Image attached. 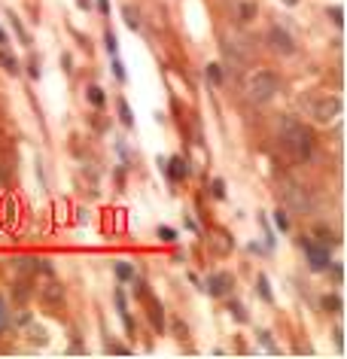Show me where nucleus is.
<instances>
[{"label": "nucleus", "instance_id": "obj_34", "mask_svg": "<svg viewBox=\"0 0 347 359\" xmlns=\"http://www.w3.org/2000/svg\"><path fill=\"white\" fill-rule=\"evenodd\" d=\"M131 280H134V277H131ZM134 295H137V299H143V295H146V289H143L141 280H134Z\"/></svg>", "mask_w": 347, "mask_h": 359}, {"label": "nucleus", "instance_id": "obj_24", "mask_svg": "<svg viewBox=\"0 0 347 359\" xmlns=\"http://www.w3.org/2000/svg\"><path fill=\"white\" fill-rule=\"evenodd\" d=\"M6 323H10V311H6V299H3V295H0V335H3Z\"/></svg>", "mask_w": 347, "mask_h": 359}, {"label": "nucleus", "instance_id": "obj_31", "mask_svg": "<svg viewBox=\"0 0 347 359\" xmlns=\"http://www.w3.org/2000/svg\"><path fill=\"white\" fill-rule=\"evenodd\" d=\"M207 76H211L213 82H220V80H222V73H220V64H207Z\"/></svg>", "mask_w": 347, "mask_h": 359}, {"label": "nucleus", "instance_id": "obj_37", "mask_svg": "<svg viewBox=\"0 0 347 359\" xmlns=\"http://www.w3.org/2000/svg\"><path fill=\"white\" fill-rule=\"evenodd\" d=\"M283 3H290V6H296V3H299V0H283Z\"/></svg>", "mask_w": 347, "mask_h": 359}, {"label": "nucleus", "instance_id": "obj_5", "mask_svg": "<svg viewBox=\"0 0 347 359\" xmlns=\"http://www.w3.org/2000/svg\"><path fill=\"white\" fill-rule=\"evenodd\" d=\"M302 247H305L311 271H326V265L332 262V250H329L326 243H314V241H302Z\"/></svg>", "mask_w": 347, "mask_h": 359}, {"label": "nucleus", "instance_id": "obj_9", "mask_svg": "<svg viewBox=\"0 0 347 359\" xmlns=\"http://www.w3.org/2000/svg\"><path fill=\"white\" fill-rule=\"evenodd\" d=\"M165 171H168V177H171V180L177 183V180H183V177L189 174V162H186L183 156H177V158H171V162L165 165Z\"/></svg>", "mask_w": 347, "mask_h": 359}, {"label": "nucleus", "instance_id": "obj_17", "mask_svg": "<svg viewBox=\"0 0 347 359\" xmlns=\"http://www.w3.org/2000/svg\"><path fill=\"white\" fill-rule=\"evenodd\" d=\"M86 98L91 101V107H104V101H107V98H104V89H98V86H89V89H86Z\"/></svg>", "mask_w": 347, "mask_h": 359}, {"label": "nucleus", "instance_id": "obj_35", "mask_svg": "<svg viewBox=\"0 0 347 359\" xmlns=\"http://www.w3.org/2000/svg\"><path fill=\"white\" fill-rule=\"evenodd\" d=\"M107 350H113V353H128V347H122V344H116V341H113V344H107Z\"/></svg>", "mask_w": 347, "mask_h": 359}, {"label": "nucleus", "instance_id": "obj_6", "mask_svg": "<svg viewBox=\"0 0 347 359\" xmlns=\"http://www.w3.org/2000/svg\"><path fill=\"white\" fill-rule=\"evenodd\" d=\"M268 46H272L277 55H292V52H296V43H292L290 30L281 28V25H274L272 30H268Z\"/></svg>", "mask_w": 347, "mask_h": 359}, {"label": "nucleus", "instance_id": "obj_18", "mask_svg": "<svg viewBox=\"0 0 347 359\" xmlns=\"http://www.w3.org/2000/svg\"><path fill=\"white\" fill-rule=\"evenodd\" d=\"M119 119L125 128H134V116H131V110H128V101H119Z\"/></svg>", "mask_w": 347, "mask_h": 359}, {"label": "nucleus", "instance_id": "obj_2", "mask_svg": "<svg viewBox=\"0 0 347 359\" xmlns=\"http://www.w3.org/2000/svg\"><path fill=\"white\" fill-rule=\"evenodd\" d=\"M281 91V80L272 71H253L244 80V95L250 104H268Z\"/></svg>", "mask_w": 347, "mask_h": 359}, {"label": "nucleus", "instance_id": "obj_30", "mask_svg": "<svg viewBox=\"0 0 347 359\" xmlns=\"http://www.w3.org/2000/svg\"><path fill=\"white\" fill-rule=\"evenodd\" d=\"M113 73H116V80L119 82H125V67H122L119 58H113Z\"/></svg>", "mask_w": 347, "mask_h": 359}, {"label": "nucleus", "instance_id": "obj_15", "mask_svg": "<svg viewBox=\"0 0 347 359\" xmlns=\"http://www.w3.org/2000/svg\"><path fill=\"white\" fill-rule=\"evenodd\" d=\"M256 338H259V344H262V347H265V350H268V353H281V347H277V344H274L272 332H265V329H262V332H256Z\"/></svg>", "mask_w": 347, "mask_h": 359}, {"label": "nucleus", "instance_id": "obj_26", "mask_svg": "<svg viewBox=\"0 0 347 359\" xmlns=\"http://www.w3.org/2000/svg\"><path fill=\"white\" fill-rule=\"evenodd\" d=\"M329 19H332V25L341 28L344 25V10H341V6H332V10H329Z\"/></svg>", "mask_w": 347, "mask_h": 359}, {"label": "nucleus", "instance_id": "obj_8", "mask_svg": "<svg viewBox=\"0 0 347 359\" xmlns=\"http://www.w3.org/2000/svg\"><path fill=\"white\" fill-rule=\"evenodd\" d=\"M204 289H207V295H226L229 289H231V274L226 271H220V274H211V277L204 280Z\"/></svg>", "mask_w": 347, "mask_h": 359}, {"label": "nucleus", "instance_id": "obj_32", "mask_svg": "<svg viewBox=\"0 0 347 359\" xmlns=\"http://www.w3.org/2000/svg\"><path fill=\"white\" fill-rule=\"evenodd\" d=\"M28 73L34 76V80L40 76V61H37V58H30V61H28Z\"/></svg>", "mask_w": 347, "mask_h": 359}, {"label": "nucleus", "instance_id": "obj_13", "mask_svg": "<svg viewBox=\"0 0 347 359\" xmlns=\"http://www.w3.org/2000/svg\"><path fill=\"white\" fill-rule=\"evenodd\" d=\"M150 320H152V326L161 332L165 329V308H161L159 302H150Z\"/></svg>", "mask_w": 347, "mask_h": 359}, {"label": "nucleus", "instance_id": "obj_7", "mask_svg": "<svg viewBox=\"0 0 347 359\" xmlns=\"http://www.w3.org/2000/svg\"><path fill=\"white\" fill-rule=\"evenodd\" d=\"M40 302H43V308L58 311L61 304H64V286H61L58 280H46L40 286Z\"/></svg>", "mask_w": 347, "mask_h": 359}, {"label": "nucleus", "instance_id": "obj_16", "mask_svg": "<svg viewBox=\"0 0 347 359\" xmlns=\"http://www.w3.org/2000/svg\"><path fill=\"white\" fill-rule=\"evenodd\" d=\"M122 15H125V25H128L131 30L141 28V12H137L134 6H125V10H122Z\"/></svg>", "mask_w": 347, "mask_h": 359}, {"label": "nucleus", "instance_id": "obj_38", "mask_svg": "<svg viewBox=\"0 0 347 359\" xmlns=\"http://www.w3.org/2000/svg\"><path fill=\"white\" fill-rule=\"evenodd\" d=\"M6 40V34H3V30H0V43H3Z\"/></svg>", "mask_w": 347, "mask_h": 359}, {"label": "nucleus", "instance_id": "obj_22", "mask_svg": "<svg viewBox=\"0 0 347 359\" xmlns=\"http://www.w3.org/2000/svg\"><path fill=\"white\" fill-rule=\"evenodd\" d=\"M274 225L281 228V232H287V228H290V217H287V210H274Z\"/></svg>", "mask_w": 347, "mask_h": 359}, {"label": "nucleus", "instance_id": "obj_36", "mask_svg": "<svg viewBox=\"0 0 347 359\" xmlns=\"http://www.w3.org/2000/svg\"><path fill=\"white\" fill-rule=\"evenodd\" d=\"M98 10H101L104 15H110V0H98Z\"/></svg>", "mask_w": 347, "mask_h": 359}, {"label": "nucleus", "instance_id": "obj_4", "mask_svg": "<svg viewBox=\"0 0 347 359\" xmlns=\"http://www.w3.org/2000/svg\"><path fill=\"white\" fill-rule=\"evenodd\" d=\"M314 119L320 122V125H329V122H335L338 116H341V98H335V95H326V98H320L317 104H314Z\"/></svg>", "mask_w": 347, "mask_h": 359}, {"label": "nucleus", "instance_id": "obj_28", "mask_svg": "<svg viewBox=\"0 0 347 359\" xmlns=\"http://www.w3.org/2000/svg\"><path fill=\"white\" fill-rule=\"evenodd\" d=\"M211 192H213V198H226V183L217 177V180L211 183Z\"/></svg>", "mask_w": 347, "mask_h": 359}, {"label": "nucleus", "instance_id": "obj_14", "mask_svg": "<svg viewBox=\"0 0 347 359\" xmlns=\"http://www.w3.org/2000/svg\"><path fill=\"white\" fill-rule=\"evenodd\" d=\"M0 64H3V71H6V73H12V76L21 71L19 58H15V55H10V52H3V49H0Z\"/></svg>", "mask_w": 347, "mask_h": 359}, {"label": "nucleus", "instance_id": "obj_29", "mask_svg": "<svg viewBox=\"0 0 347 359\" xmlns=\"http://www.w3.org/2000/svg\"><path fill=\"white\" fill-rule=\"evenodd\" d=\"M10 21H12V28H15V34L21 37V43H28V34H25V28H21V21H19V15H12L10 12Z\"/></svg>", "mask_w": 347, "mask_h": 359}, {"label": "nucleus", "instance_id": "obj_10", "mask_svg": "<svg viewBox=\"0 0 347 359\" xmlns=\"http://www.w3.org/2000/svg\"><path fill=\"white\" fill-rule=\"evenodd\" d=\"M211 247L217 250L220 256H226V253H231V247H235V241L229 238V232H222V228H217V232H213V238H211Z\"/></svg>", "mask_w": 347, "mask_h": 359}, {"label": "nucleus", "instance_id": "obj_23", "mask_svg": "<svg viewBox=\"0 0 347 359\" xmlns=\"http://www.w3.org/2000/svg\"><path fill=\"white\" fill-rule=\"evenodd\" d=\"M159 238L165 241V243H174L177 241V232H174L171 225H159Z\"/></svg>", "mask_w": 347, "mask_h": 359}, {"label": "nucleus", "instance_id": "obj_11", "mask_svg": "<svg viewBox=\"0 0 347 359\" xmlns=\"http://www.w3.org/2000/svg\"><path fill=\"white\" fill-rule=\"evenodd\" d=\"M30 293H34V286H30L28 277H19V280L12 284V299L19 302V304H25V302L30 299Z\"/></svg>", "mask_w": 347, "mask_h": 359}, {"label": "nucleus", "instance_id": "obj_33", "mask_svg": "<svg viewBox=\"0 0 347 359\" xmlns=\"http://www.w3.org/2000/svg\"><path fill=\"white\" fill-rule=\"evenodd\" d=\"M174 335H177V338H186V323L177 320V323H174Z\"/></svg>", "mask_w": 347, "mask_h": 359}, {"label": "nucleus", "instance_id": "obj_25", "mask_svg": "<svg viewBox=\"0 0 347 359\" xmlns=\"http://www.w3.org/2000/svg\"><path fill=\"white\" fill-rule=\"evenodd\" d=\"M259 295L265 302H272V289H268V277H265V274H259Z\"/></svg>", "mask_w": 347, "mask_h": 359}, {"label": "nucleus", "instance_id": "obj_19", "mask_svg": "<svg viewBox=\"0 0 347 359\" xmlns=\"http://www.w3.org/2000/svg\"><path fill=\"white\" fill-rule=\"evenodd\" d=\"M116 277H119V280H131V277H134V268H131L128 262H116Z\"/></svg>", "mask_w": 347, "mask_h": 359}, {"label": "nucleus", "instance_id": "obj_20", "mask_svg": "<svg viewBox=\"0 0 347 359\" xmlns=\"http://www.w3.org/2000/svg\"><path fill=\"white\" fill-rule=\"evenodd\" d=\"M229 311H231V317H235L238 323H247V311H244V304H241V302H231V304H229Z\"/></svg>", "mask_w": 347, "mask_h": 359}, {"label": "nucleus", "instance_id": "obj_3", "mask_svg": "<svg viewBox=\"0 0 347 359\" xmlns=\"http://www.w3.org/2000/svg\"><path fill=\"white\" fill-rule=\"evenodd\" d=\"M281 198H283V204H287L290 210H296V213H305L311 210V195H308V189L302 186V183H296L292 177H281Z\"/></svg>", "mask_w": 347, "mask_h": 359}, {"label": "nucleus", "instance_id": "obj_27", "mask_svg": "<svg viewBox=\"0 0 347 359\" xmlns=\"http://www.w3.org/2000/svg\"><path fill=\"white\" fill-rule=\"evenodd\" d=\"M241 19H244V21L256 19V3H241Z\"/></svg>", "mask_w": 347, "mask_h": 359}, {"label": "nucleus", "instance_id": "obj_21", "mask_svg": "<svg viewBox=\"0 0 347 359\" xmlns=\"http://www.w3.org/2000/svg\"><path fill=\"white\" fill-rule=\"evenodd\" d=\"M104 46H107V52H110V55H116V52H119V40H116L113 30H107V34H104Z\"/></svg>", "mask_w": 347, "mask_h": 359}, {"label": "nucleus", "instance_id": "obj_12", "mask_svg": "<svg viewBox=\"0 0 347 359\" xmlns=\"http://www.w3.org/2000/svg\"><path fill=\"white\" fill-rule=\"evenodd\" d=\"M323 311H329V314H341V311H344V302H341V295H335V293L323 295Z\"/></svg>", "mask_w": 347, "mask_h": 359}, {"label": "nucleus", "instance_id": "obj_1", "mask_svg": "<svg viewBox=\"0 0 347 359\" xmlns=\"http://www.w3.org/2000/svg\"><path fill=\"white\" fill-rule=\"evenodd\" d=\"M281 140H283V147L292 152V158H296V162H305V158H311L314 134L308 131V128H305L299 119L287 116V119L281 122Z\"/></svg>", "mask_w": 347, "mask_h": 359}]
</instances>
